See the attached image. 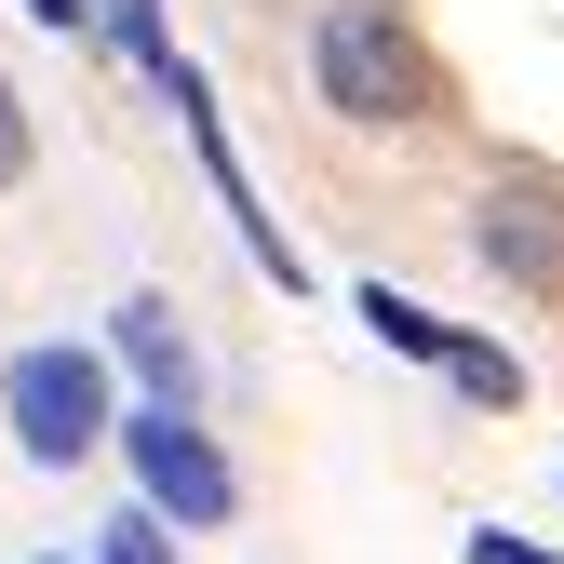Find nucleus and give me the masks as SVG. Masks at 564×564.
<instances>
[{"instance_id":"6","label":"nucleus","mask_w":564,"mask_h":564,"mask_svg":"<svg viewBox=\"0 0 564 564\" xmlns=\"http://www.w3.org/2000/svg\"><path fill=\"white\" fill-rule=\"evenodd\" d=\"M364 323H377V349H403V364H444V310H416V296H390V282H364Z\"/></svg>"},{"instance_id":"11","label":"nucleus","mask_w":564,"mask_h":564,"mask_svg":"<svg viewBox=\"0 0 564 564\" xmlns=\"http://www.w3.org/2000/svg\"><path fill=\"white\" fill-rule=\"evenodd\" d=\"M470 564H564V551H538V538H511V524H484V538H470Z\"/></svg>"},{"instance_id":"9","label":"nucleus","mask_w":564,"mask_h":564,"mask_svg":"<svg viewBox=\"0 0 564 564\" xmlns=\"http://www.w3.org/2000/svg\"><path fill=\"white\" fill-rule=\"evenodd\" d=\"M41 162V134H28V95H14V67H0V188H28Z\"/></svg>"},{"instance_id":"12","label":"nucleus","mask_w":564,"mask_h":564,"mask_svg":"<svg viewBox=\"0 0 564 564\" xmlns=\"http://www.w3.org/2000/svg\"><path fill=\"white\" fill-rule=\"evenodd\" d=\"M28 14H41V28H95V0H28Z\"/></svg>"},{"instance_id":"8","label":"nucleus","mask_w":564,"mask_h":564,"mask_svg":"<svg viewBox=\"0 0 564 564\" xmlns=\"http://www.w3.org/2000/svg\"><path fill=\"white\" fill-rule=\"evenodd\" d=\"M95 28L134 54V67H149V82H162V67H175V41H162V14H149V0H95Z\"/></svg>"},{"instance_id":"7","label":"nucleus","mask_w":564,"mask_h":564,"mask_svg":"<svg viewBox=\"0 0 564 564\" xmlns=\"http://www.w3.org/2000/svg\"><path fill=\"white\" fill-rule=\"evenodd\" d=\"M457 403H524V364L511 349H484V336H444V364H431Z\"/></svg>"},{"instance_id":"10","label":"nucleus","mask_w":564,"mask_h":564,"mask_svg":"<svg viewBox=\"0 0 564 564\" xmlns=\"http://www.w3.org/2000/svg\"><path fill=\"white\" fill-rule=\"evenodd\" d=\"M95 564H175V551H162V511H121V524H108V551H95Z\"/></svg>"},{"instance_id":"5","label":"nucleus","mask_w":564,"mask_h":564,"mask_svg":"<svg viewBox=\"0 0 564 564\" xmlns=\"http://www.w3.org/2000/svg\"><path fill=\"white\" fill-rule=\"evenodd\" d=\"M121 364L149 377V403H188V336H175L162 296H134V310H121Z\"/></svg>"},{"instance_id":"1","label":"nucleus","mask_w":564,"mask_h":564,"mask_svg":"<svg viewBox=\"0 0 564 564\" xmlns=\"http://www.w3.org/2000/svg\"><path fill=\"white\" fill-rule=\"evenodd\" d=\"M310 82L336 121H364V134H416V121H444V67L431 41H416L390 0H323V28H310Z\"/></svg>"},{"instance_id":"4","label":"nucleus","mask_w":564,"mask_h":564,"mask_svg":"<svg viewBox=\"0 0 564 564\" xmlns=\"http://www.w3.org/2000/svg\"><path fill=\"white\" fill-rule=\"evenodd\" d=\"M470 256L498 282H524V296H564V188L551 175H498L484 216H470Z\"/></svg>"},{"instance_id":"3","label":"nucleus","mask_w":564,"mask_h":564,"mask_svg":"<svg viewBox=\"0 0 564 564\" xmlns=\"http://www.w3.org/2000/svg\"><path fill=\"white\" fill-rule=\"evenodd\" d=\"M121 457H134V484H149V511L162 524H229V457L188 431V403H149V416H121Z\"/></svg>"},{"instance_id":"2","label":"nucleus","mask_w":564,"mask_h":564,"mask_svg":"<svg viewBox=\"0 0 564 564\" xmlns=\"http://www.w3.org/2000/svg\"><path fill=\"white\" fill-rule=\"evenodd\" d=\"M0 416H14V444L41 470H82L108 444V364L95 349H14L0 364Z\"/></svg>"}]
</instances>
